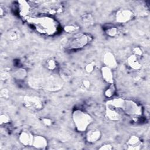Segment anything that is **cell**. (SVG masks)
Returning <instances> with one entry per match:
<instances>
[{"instance_id": "cell-27", "label": "cell", "mask_w": 150, "mask_h": 150, "mask_svg": "<svg viewBox=\"0 0 150 150\" xmlns=\"http://www.w3.org/2000/svg\"><path fill=\"white\" fill-rule=\"evenodd\" d=\"M11 117L6 113H2L0 115V124L1 125H6L11 122Z\"/></svg>"}, {"instance_id": "cell-2", "label": "cell", "mask_w": 150, "mask_h": 150, "mask_svg": "<svg viewBox=\"0 0 150 150\" xmlns=\"http://www.w3.org/2000/svg\"><path fill=\"white\" fill-rule=\"evenodd\" d=\"M29 84L33 88L55 91L62 88L63 83L60 78L54 76H49L43 78L31 79Z\"/></svg>"}, {"instance_id": "cell-5", "label": "cell", "mask_w": 150, "mask_h": 150, "mask_svg": "<svg viewBox=\"0 0 150 150\" xmlns=\"http://www.w3.org/2000/svg\"><path fill=\"white\" fill-rule=\"evenodd\" d=\"M120 111L125 114L131 117H138L142 114L143 110L138 103L131 100L124 99Z\"/></svg>"}, {"instance_id": "cell-9", "label": "cell", "mask_w": 150, "mask_h": 150, "mask_svg": "<svg viewBox=\"0 0 150 150\" xmlns=\"http://www.w3.org/2000/svg\"><path fill=\"white\" fill-rule=\"evenodd\" d=\"M102 137L101 131L98 128L87 129L86 134V139L87 142L93 144L99 141Z\"/></svg>"}, {"instance_id": "cell-24", "label": "cell", "mask_w": 150, "mask_h": 150, "mask_svg": "<svg viewBox=\"0 0 150 150\" xmlns=\"http://www.w3.org/2000/svg\"><path fill=\"white\" fill-rule=\"evenodd\" d=\"M92 86V83L88 79L83 80L80 84V88L83 91H88Z\"/></svg>"}, {"instance_id": "cell-25", "label": "cell", "mask_w": 150, "mask_h": 150, "mask_svg": "<svg viewBox=\"0 0 150 150\" xmlns=\"http://www.w3.org/2000/svg\"><path fill=\"white\" fill-rule=\"evenodd\" d=\"M96 64L94 61H91L88 62L84 66V70L87 73H92L96 69Z\"/></svg>"}, {"instance_id": "cell-4", "label": "cell", "mask_w": 150, "mask_h": 150, "mask_svg": "<svg viewBox=\"0 0 150 150\" xmlns=\"http://www.w3.org/2000/svg\"><path fill=\"white\" fill-rule=\"evenodd\" d=\"M71 116L75 128L79 132L86 131L93 121V118L90 114L79 109L74 110Z\"/></svg>"}, {"instance_id": "cell-8", "label": "cell", "mask_w": 150, "mask_h": 150, "mask_svg": "<svg viewBox=\"0 0 150 150\" xmlns=\"http://www.w3.org/2000/svg\"><path fill=\"white\" fill-rule=\"evenodd\" d=\"M143 146L140 138L135 135L130 136L124 144V149L128 150H139Z\"/></svg>"}, {"instance_id": "cell-32", "label": "cell", "mask_w": 150, "mask_h": 150, "mask_svg": "<svg viewBox=\"0 0 150 150\" xmlns=\"http://www.w3.org/2000/svg\"><path fill=\"white\" fill-rule=\"evenodd\" d=\"M0 15L1 17L5 15V8L2 5L0 7Z\"/></svg>"}, {"instance_id": "cell-6", "label": "cell", "mask_w": 150, "mask_h": 150, "mask_svg": "<svg viewBox=\"0 0 150 150\" xmlns=\"http://www.w3.org/2000/svg\"><path fill=\"white\" fill-rule=\"evenodd\" d=\"M23 104L26 108L33 111H38L43 107L42 99L35 96H25L23 97Z\"/></svg>"}, {"instance_id": "cell-21", "label": "cell", "mask_w": 150, "mask_h": 150, "mask_svg": "<svg viewBox=\"0 0 150 150\" xmlns=\"http://www.w3.org/2000/svg\"><path fill=\"white\" fill-rule=\"evenodd\" d=\"M105 34L111 38H115L120 33L119 29L115 26H111L108 27L105 30Z\"/></svg>"}, {"instance_id": "cell-14", "label": "cell", "mask_w": 150, "mask_h": 150, "mask_svg": "<svg viewBox=\"0 0 150 150\" xmlns=\"http://www.w3.org/2000/svg\"><path fill=\"white\" fill-rule=\"evenodd\" d=\"M127 64L130 69L134 70H138L142 67L141 58L132 54L127 57Z\"/></svg>"}, {"instance_id": "cell-10", "label": "cell", "mask_w": 150, "mask_h": 150, "mask_svg": "<svg viewBox=\"0 0 150 150\" xmlns=\"http://www.w3.org/2000/svg\"><path fill=\"white\" fill-rule=\"evenodd\" d=\"M103 62L105 66L110 69H115L118 66V62L114 54L111 52H107L103 57Z\"/></svg>"}, {"instance_id": "cell-20", "label": "cell", "mask_w": 150, "mask_h": 150, "mask_svg": "<svg viewBox=\"0 0 150 150\" xmlns=\"http://www.w3.org/2000/svg\"><path fill=\"white\" fill-rule=\"evenodd\" d=\"M8 38L11 41H15L18 40L21 36V32L19 29L14 28L11 29L8 33Z\"/></svg>"}, {"instance_id": "cell-12", "label": "cell", "mask_w": 150, "mask_h": 150, "mask_svg": "<svg viewBox=\"0 0 150 150\" xmlns=\"http://www.w3.org/2000/svg\"><path fill=\"white\" fill-rule=\"evenodd\" d=\"M18 3V12L19 15L22 18L28 19L29 15L31 11V7L28 2L26 1H19Z\"/></svg>"}, {"instance_id": "cell-16", "label": "cell", "mask_w": 150, "mask_h": 150, "mask_svg": "<svg viewBox=\"0 0 150 150\" xmlns=\"http://www.w3.org/2000/svg\"><path fill=\"white\" fill-rule=\"evenodd\" d=\"M101 76L103 80L108 84L114 83V79L112 70L105 66H103L101 69Z\"/></svg>"}, {"instance_id": "cell-19", "label": "cell", "mask_w": 150, "mask_h": 150, "mask_svg": "<svg viewBox=\"0 0 150 150\" xmlns=\"http://www.w3.org/2000/svg\"><path fill=\"white\" fill-rule=\"evenodd\" d=\"M44 66L49 71H53L57 69L59 64L57 60H56L54 59L49 58L45 61Z\"/></svg>"}, {"instance_id": "cell-28", "label": "cell", "mask_w": 150, "mask_h": 150, "mask_svg": "<svg viewBox=\"0 0 150 150\" xmlns=\"http://www.w3.org/2000/svg\"><path fill=\"white\" fill-rule=\"evenodd\" d=\"M132 54L141 58L144 54L143 49L139 46H135L132 49Z\"/></svg>"}, {"instance_id": "cell-17", "label": "cell", "mask_w": 150, "mask_h": 150, "mask_svg": "<svg viewBox=\"0 0 150 150\" xmlns=\"http://www.w3.org/2000/svg\"><path fill=\"white\" fill-rule=\"evenodd\" d=\"M13 77L17 80H22L26 79L28 75L27 70L22 67H17L11 73Z\"/></svg>"}, {"instance_id": "cell-7", "label": "cell", "mask_w": 150, "mask_h": 150, "mask_svg": "<svg viewBox=\"0 0 150 150\" xmlns=\"http://www.w3.org/2000/svg\"><path fill=\"white\" fill-rule=\"evenodd\" d=\"M134 12L129 8H121L115 15V19L117 23H125L131 21L134 17Z\"/></svg>"}, {"instance_id": "cell-11", "label": "cell", "mask_w": 150, "mask_h": 150, "mask_svg": "<svg viewBox=\"0 0 150 150\" xmlns=\"http://www.w3.org/2000/svg\"><path fill=\"white\" fill-rule=\"evenodd\" d=\"M120 110L116 109L108 104H105V115L107 118L112 121H118L122 117Z\"/></svg>"}, {"instance_id": "cell-30", "label": "cell", "mask_w": 150, "mask_h": 150, "mask_svg": "<svg viewBox=\"0 0 150 150\" xmlns=\"http://www.w3.org/2000/svg\"><path fill=\"white\" fill-rule=\"evenodd\" d=\"M100 150H111L113 149L112 145L110 143H104L98 148Z\"/></svg>"}, {"instance_id": "cell-3", "label": "cell", "mask_w": 150, "mask_h": 150, "mask_svg": "<svg viewBox=\"0 0 150 150\" xmlns=\"http://www.w3.org/2000/svg\"><path fill=\"white\" fill-rule=\"evenodd\" d=\"M93 39V36L87 33H76L70 38L64 45L68 50H76L87 46Z\"/></svg>"}, {"instance_id": "cell-1", "label": "cell", "mask_w": 150, "mask_h": 150, "mask_svg": "<svg viewBox=\"0 0 150 150\" xmlns=\"http://www.w3.org/2000/svg\"><path fill=\"white\" fill-rule=\"evenodd\" d=\"M27 22L36 32L45 36H53L59 30L58 22L49 16L29 17L27 19Z\"/></svg>"}, {"instance_id": "cell-26", "label": "cell", "mask_w": 150, "mask_h": 150, "mask_svg": "<svg viewBox=\"0 0 150 150\" xmlns=\"http://www.w3.org/2000/svg\"><path fill=\"white\" fill-rule=\"evenodd\" d=\"M40 122L42 123V124L46 127H49L53 125L54 121L52 118L47 117H43L39 118Z\"/></svg>"}, {"instance_id": "cell-31", "label": "cell", "mask_w": 150, "mask_h": 150, "mask_svg": "<svg viewBox=\"0 0 150 150\" xmlns=\"http://www.w3.org/2000/svg\"><path fill=\"white\" fill-rule=\"evenodd\" d=\"M9 74L7 71H5L2 72L1 76L2 80H6L9 78Z\"/></svg>"}, {"instance_id": "cell-13", "label": "cell", "mask_w": 150, "mask_h": 150, "mask_svg": "<svg viewBox=\"0 0 150 150\" xmlns=\"http://www.w3.org/2000/svg\"><path fill=\"white\" fill-rule=\"evenodd\" d=\"M48 145L47 139L42 135H34L32 144V146L36 149H45Z\"/></svg>"}, {"instance_id": "cell-23", "label": "cell", "mask_w": 150, "mask_h": 150, "mask_svg": "<svg viewBox=\"0 0 150 150\" xmlns=\"http://www.w3.org/2000/svg\"><path fill=\"white\" fill-rule=\"evenodd\" d=\"M115 91H116V87L114 83L110 84H109V86L105 90L104 94L107 98H110L114 95Z\"/></svg>"}, {"instance_id": "cell-22", "label": "cell", "mask_w": 150, "mask_h": 150, "mask_svg": "<svg viewBox=\"0 0 150 150\" xmlns=\"http://www.w3.org/2000/svg\"><path fill=\"white\" fill-rule=\"evenodd\" d=\"M80 29V27L77 24L70 23L65 25L63 27V30L67 33H76Z\"/></svg>"}, {"instance_id": "cell-15", "label": "cell", "mask_w": 150, "mask_h": 150, "mask_svg": "<svg viewBox=\"0 0 150 150\" xmlns=\"http://www.w3.org/2000/svg\"><path fill=\"white\" fill-rule=\"evenodd\" d=\"M33 135L28 131L23 130L19 135V141L24 146H32Z\"/></svg>"}, {"instance_id": "cell-18", "label": "cell", "mask_w": 150, "mask_h": 150, "mask_svg": "<svg viewBox=\"0 0 150 150\" xmlns=\"http://www.w3.org/2000/svg\"><path fill=\"white\" fill-rule=\"evenodd\" d=\"M80 21L84 26L89 27L94 25V18L91 14L86 13L81 16Z\"/></svg>"}, {"instance_id": "cell-29", "label": "cell", "mask_w": 150, "mask_h": 150, "mask_svg": "<svg viewBox=\"0 0 150 150\" xmlns=\"http://www.w3.org/2000/svg\"><path fill=\"white\" fill-rule=\"evenodd\" d=\"M0 96H1V97L2 98L8 99L9 98V91L7 88H2L1 90Z\"/></svg>"}]
</instances>
